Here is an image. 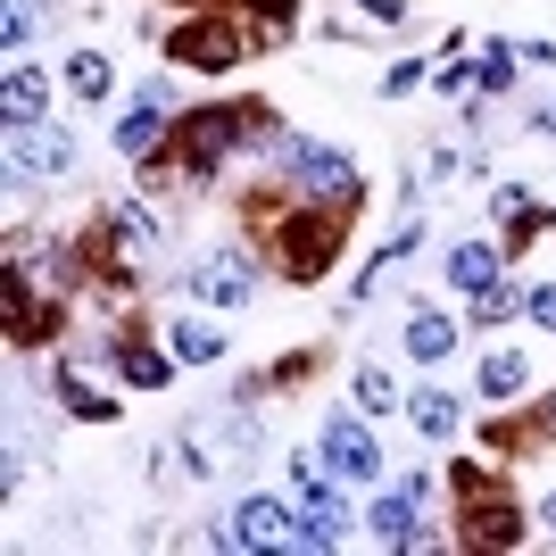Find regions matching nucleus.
Listing matches in <instances>:
<instances>
[{
	"instance_id": "f257e3e1",
	"label": "nucleus",
	"mask_w": 556,
	"mask_h": 556,
	"mask_svg": "<svg viewBox=\"0 0 556 556\" xmlns=\"http://www.w3.org/2000/svg\"><path fill=\"white\" fill-rule=\"evenodd\" d=\"M184 134V159H150V184H208L216 159H225L232 141H250V116H232V109H200L175 125Z\"/></svg>"
},
{
	"instance_id": "f03ea898",
	"label": "nucleus",
	"mask_w": 556,
	"mask_h": 556,
	"mask_svg": "<svg viewBox=\"0 0 556 556\" xmlns=\"http://www.w3.org/2000/svg\"><path fill=\"white\" fill-rule=\"evenodd\" d=\"M341 232H349V208H325V200H300V208L282 216V275L291 282H316L341 257Z\"/></svg>"
},
{
	"instance_id": "7ed1b4c3",
	"label": "nucleus",
	"mask_w": 556,
	"mask_h": 556,
	"mask_svg": "<svg viewBox=\"0 0 556 556\" xmlns=\"http://www.w3.org/2000/svg\"><path fill=\"white\" fill-rule=\"evenodd\" d=\"M332 482H341L332 465L291 457V507H300V548H307V556L349 540V507H341V490H332Z\"/></svg>"
},
{
	"instance_id": "20e7f679",
	"label": "nucleus",
	"mask_w": 556,
	"mask_h": 556,
	"mask_svg": "<svg viewBox=\"0 0 556 556\" xmlns=\"http://www.w3.org/2000/svg\"><path fill=\"white\" fill-rule=\"evenodd\" d=\"M275 159L291 166L300 200H325V208H357V200H366V191H357V175H349V159H341V150H325V141L275 134Z\"/></svg>"
},
{
	"instance_id": "39448f33",
	"label": "nucleus",
	"mask_w": 556,
	"mask_h": 556,
	"mask_svg": "<svg viewBox=\"0 0 556 556\" xmlns=\"http://www.w3.org/2000/svg\"><path fill=\"white\" fill-rule=\"evenodd\" d=\"M457 498H465V548H515L523 540V515L507 498H490L482 465H457Z\"/></svg>"
},
{
	"instance_id": "423d86ee",
	"label": "nucleus",
	"mask_w": 556,
	"mask_h": 556,
	"mask_svg": "<svg viewBox=\"0 0 556 556\" xmlns=\"http://www.w3.org/2000/svg\"><path fill=\"white\" fill-rule=\"evenodd\" d=\"M216 540H225V548H300V507H282V498H241Z\"/></svg>"
},
{
	"instance_id": "0eeeda50",
	"label": "nucleus",
	"mask_w": 556,
	"mask_h": 556,
	"mask_svg": "<svg viewBox=\"0 0 556 556\" xmlns=\"http://www.w3.org/2000/svg\"><path fill=\"white\" fill-rule=\"evenodd\" d=\"M316 457H325L341 482H366V490L382 482V441H374L357 416H332V424H325V441H316Z\"/></svg>"
},
{
	"instance_id": "6e6552de",
	"label": "nucleus",
	"mask_w": 556,
	"mask_h": 556,
	"mask_svg": "<svg viewBox=\"0 0 556 556\" xmlns=\"http://www.w3.org/2000/svg\"><path fill=\"white\" fill-rule=\"evenodd\" d=\"M184 291H191V300H208V307H250L257 300V266L241 250H216V257H200V266L184 275Z\"/></svg>"
},
{
	"instance_id": "1a4fd4ad",
	"label": "nucleus",
	"mask_w": 556,
	"mask_h": 556,
	"mask_svg": "<svg viewBox=\"0 0 556 556\" xmlns=\"http://www.w3.org/2000/svg\"><path fill=\"white\" fill-rule=\"evenodd\" d=\"M166 59H184V67H232L241 59V34H232V17H191V25H175L166 34Z\"/></svg>"
},
{
	"instance_id": "9d476101",
	"label": "nucleus",
	"mask_w": 556,
	"mask_h": 556,
	"mask_svg": "<svg viewBox=\"0 0 556 556\" xmlns=\"http://www.w3.org/2000/svg\"><path fill=\"white\" fill-rule=\"evenodd\" d=\"M9 166H17V175H67L75 141L59 134V125H9Z\"/></svg>"
},
{
	"instance_id": "9b49d317",
	"label": "nucleus",
	"mask_w": 556,
	"mask_h": 556,
	"mask_svg": "<svg viewBox=\"0 0 556 556\" xmlns=\"http://www.w3.org/2000/svg\"><path fill=\"white\" fill-rule=\"evenodd\" d=\"M159 116H166V84H150V92L125 109V125H116V150H125V159H150L159 134H175V125H159Z\"/></svg>"
},
{
	"instance_id": "f8f14e48",
	"label": "nucleus",
	"mask_w": 556,
	"mask_h": 556,
	"mask_svg": "<svg viewBox=\"0 0 556 556\" xmlns=\"http://www.w3.org/2000/svg\"><path fill=\"white\" fill-rule=\"evenodd\" d=\"M366 532L382 540V548H432V532L416 523V490H407V498H374V507H366Z\"/></svg>"
},
{
	"instance_id": "ddd939ff",
	"label": "nucleus",
	"mask_w": 556,
	"mask_h": 556,
	"mask_svg": "<svg viewBox=\"0 0 556 556\" xmlns=\"http://www.w3.org/2000/svg\"><path fill=\"white\" fill-rule=\"evenodd\" d=\"M523 382H532V357H523V349H490V357H482V374H473V391H482L490 407L523 399Z\"/></svg>"
},
{
	"instance_id": "4468645a",
	"label": "nucleus",
	"mask_w": 556,
	"mask_h": 556,
	"mask_svg": "<svg viewBox=\"0 0 556 556\" xmlns=\"http://www.w3.org/2000/svg\"><path fill=\"white\" fill-rule=\"evenodd\" d=\"M42 109H50V84L17 59V67L0 75V116H9V125H42Z\"/></svg>"
},
{
	"instance_id": "2eb2a0df",
	"label": "nucleus",
	"mask_w": 556,
	"mask_h": 556,
	"mask_svg": "<svg viewBox=\"0 0 556 556\" xmlns=\"http://www.w3.org/2000/svg\"><path fill=\"white\" fill-rule=\"evenodd\" d=\"M448 349H457V325H448L441 307H416V316H407V357H424V366H441Z\"/></svg>"
},
{
	"instance_id": "dca6fc26",
	"label": "nucleus",
	"mask_w": 556,
	"mask_h": 556,
	"mask_svg": "<svg viewBox=\"0 0 556 556\" xmlns=\"http://www.w3.org/2000/svg\"><path fill=\"white\" fill-rule=\"evenodd\" d=\"M498 266H507V250H490V241H457V250H448V282H457V291L498 282Z\"/></svg>"
},
{
	"instance_id": "f3484780",
	"label": "nucleus",
	"mask_w": 556,
	"mask_h": 556,
	"mask_svg": "<svg viewBox=\"0 0 556 556\" xmlns=\"http://www.w3.org/2000/svg\"><path fill=\"white\" fill-rule=\"evenodd\" d=\"M407 424H416V432H424V441H457V399H448V391H416V399H407Z\"/></svg>"
},
{
	"instance_id": "a211bd4d",
	"label": "nucleus",
	"mask_w": 556,
	"mask_h": 556,
	"mask_svg": "<svg viewBox=\"0 0 556 556\" xmlns=\"http://www.w3.org/2000/svg\"><path fill=\"white\" fill-rule=\"evenodd\" d=\"M109 241L125 250V266L159 257V225H150V208H116V216H109Z\"/></svg>"
},
{
	"instance_id": "6ab92c4d",
	"label": "nucleus",
	"mask_w": 556,
	"mask_h": 556,
	"mask_svg": "<svg viewBox=\"0 0 556 556\" xmlns=\"http://www.w3.org/2000/svg\"><path fill=\"white\" fill-rule=\"evenodd\" d=\"M166 349H175L184 366H216V357H225V332L200 325V316H184V325H166Z\"/></svg>"
},
{
	"instance_id": "aec40b11",
	"label": "nucleus",
	"mask_w": 556,
	"mask_h": 556,
	"mask_svg": "<svg viewBox=\"0 0 556 556\" xmlns=\"http://www.w3.org/2000/svg\"><path fill=\"white\" fill-rule=\"evenodd\" d=\"M67 84H75V100H109L116 92V67L100 59V50H75V59H67Z\"/></svg>"
},
{
	"instance_id": "412c9836",
	"label": "nucleus",
	"mask_w": 556,
	"mask_h": 556,
	"mask_svg": "<svg viewBox=\"0 0 556 556\" xmlns=\"http://www.w3.org/2000/svg\"><path fill=\"white\" fill-rule=\"evenodd\" d=\"M116 374H125V382H141V391H159V382H175V366H166V349H116Z\"/></svg>"
},
{
	"instance_id": "4be33fe9",
	"label": "nucleus",
	"mask_w": 556,
	"mask_h": 556,
	"mask_svg": "<svg viewBox=\"0 0 556 556\" xmlns=\"http://www.w3.org/2000/svg\"><path fill=\"white\" fill-rule=\"evenodd\" d=\"M349 399H357V407H366V416H382V407H391L399 399V382L382 366H357V382H349Z\"/></svg>"
},
{
	"instance_id": "5701e85b",
	"label": "nucleus",
	"mask_w": 556,
	"mask_h": 556,
	"mask_svg": "<svg viewBox=\"0 0 556 556\" xmlns=\"http://www.w3.org/2000/svg\"><path fill=\"white\" fill-rule=\"evenodd\" d=\"M515 67H523V50H515V42H482V67H473V75H482L490 92H507Z\"/></svg>"
},
{
	"instance_id": "b1692460",
	"label": "nucleus",
	"mask_w": 556,
	"mask_h": 556,
	"mask_svg": "<svg viewBox=\"0 0 556 556\" xmlns=\"http://www.w3.org/2000/svg\"><path fill=\"white\" fill-rule=\"evenodd\" d=\"M515 307H523V291H507V282H482V291H473V325H507Z\"/></svg>"
},
{
	"instance_id": "393cba45",
	"label": "nucleus",
	"mask_w": 556,
	"mask_h": 556,
	"mask_svg": "<svg viewBox=\"0 0 556 556\" xmlns=\"http://www.w3.org/2000/svg\"><path fill=\"white\" fill-rule=\"evenodd\" d=\"M59 391H67V407H75V416H100V424L116 416V399H109V391H84V382H59Z\"/></svg>"
},
{
	"instance_id": "a878e982",
	"label": "nucleus",
	"mask_w": 556,
	"mask_h": 556,
	"mask_svg": "<svg viewBox=\"0 0 556 556\" xmlns=\"http://www.w3.org/2000/svg\"><path fill=\"white\" fill-rule=\"evenodd\" d=\"M523 316H532V325H548V332H556V282H540V291H523Z\"/></svg>"
},
{
	"instance_id": "bb28decb",
	"label": "nucleus",
	"mask_w": 556,
	"mask_h": 556,
	"mask_svg": "<svg viewBox=\"0 0 556 556\" xmlns=\"http://www.w3.org/2000/svg\"><path fill=\"white\" fill-rule=\"evenodd\" d=\"M416 84H424V67H416V59H399V67L382 75V92H391V100H399V92H416Z\"/></svg>"
},
{
	"instance_id": "cd10ccee",
	"label": "nucleus",
	"mask_w": 556,
	"mask_h": 556,
	"mask_svg": "<svg viewBox=\"0 0 556 556\" xmlns=\"http://www.w3.org/2000/svg\"><path fill=\"white\" fill-rule=\"evenodd\" d=\"M0 34H9V50L34 42V17H25V0H9V25H0Z\"/></svg>"
},
{
	"instance_id": "c85d7f7f",
	"label": "nucleus",
	"mask_w": 556,
	"mask_h": 556,
	"mask_svg": "<svg viewBox=\"0 0 556 556\" xmlns=\"http://www.w3.org/2000/svg\"><path fill=\"white\" fill-rule=\"evenodd\" d=\"M523 67H556V42H523Z\"/></svg>"
},
{
	"instance_id": "c756f323",
	"label": "nucleus",
	"mask_w": 556,
	"mask_h": 556,
	"mask_svg": "<svg viewBox=\"0 0 556 556\" xmlns=\"http://www.w3.org/2000/svg\"><path fill=\"white\" fill-rule=\"evenodd\" d=\"M532 134H556V100H548V109H532Z\"/></svg>"
},
{
	"instance_id": "7c9ffc66",
	"label": "nucleus",
	"mask_w": 556,
	"mask_h": 556,
	"mask_svg": "<svg viewBox=\"0 0 556 556\" xmlns=\"http://www.w3.org/2000/svg\"><path fill=\"white\" fill-rule=\"evenodd\" d=\"M540 523H548V532H556V490H548V507H540Z\"/></svg>"
},
{
	"instance_id": "2f4dec72",
	"label": "nucleus",
	"mask_w": 556,
	"mask_h": 556,
	"mask_svg": "<svg viewBox=\"0 0 556 556\" xmlns=\"http://www.w3.org/2000/svg\"><path fill=\"white\" fill-rule=\"evenodd\" d=\"M548 416H556V407H548Z\"/></svg>"
}]
</instances>
